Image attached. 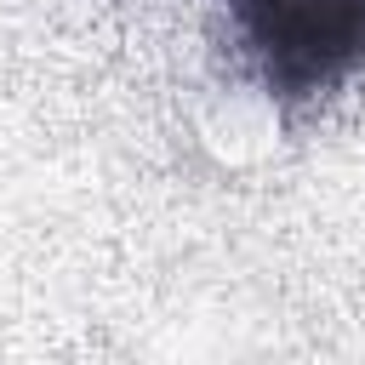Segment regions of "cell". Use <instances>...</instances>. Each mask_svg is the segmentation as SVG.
I'll return each mask as SVG.
<instances>
[{
  "instance_id": "obj_1",
  "label": "cell",
  "mask_w": 365,
  "mask_h": 365,
  "mask_svg": "<svg viewBox=\"0 0 365 365\" xmlns=\"http://www.w3.org/2000/svg\"><path fill=\"white\" fill-rule=\"evenodd\" d=\"M228 29L257 86L297 108L365 68V0H228Z\"/></svg>"
}]
</instances>
